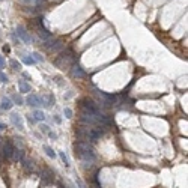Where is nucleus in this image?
I'll return each instance as SVG.
<instances>
[{
    "instance_id": "nucleus-1",
    "label": "nucleus",
    "mask_w": 188,
    "mask_h": 188,
    "mask_svg": "<svg viewBox=\"0 0 188 188\" xmlns=\"http://www.w3.org/2000/svg\"><path fill=\"white\" fill-rule=\"evenodd\" d=\"M74 154L81 161H84L86 164H92L95 161V154H93V150L89 146V143H86V142H77L74 144Z\"/></svg>"
},
{
    "instance_id": "nucleus-2",
    "label": "nucleus",
    "mask_w": 188,
    "mask_h": 188,
    "mask_svg": "<svg viewBox=\"0 0 188 188\" xmlns=\"http://www.w3.org/2000/svg\"><path fill=\"white\" fill-rule=\"evenodd\" d=\"M75 63V54L72 50H65L56 57L54 65L59 68V69H71V66Z\"/></svg>"
},
{
    "instance_id": "nucleus-3",
    "label": "nucleus",
    "mask_w": 188,
    "mask_h": 188,
    "mask_svg": "<svg viewBox=\"0 0 188 188\" xmlns=\"http://www.w3.org/2000/svg\"><path fill=\"white\" fill-rule=\"evenodd\" d=\"M81 104V107H83V110L87 111V113H90V114H100V108H98V106L95 102H93L92 100H89V98H84V100H81L80 101Z\"/></svg>"
},
{
    "instance_id": "nucleus-4",
    "label": "nucleus",
    "mask_w": 188,
    "mask_h": 188,
    "mask_svg": "<svg viewBox=\"0 0 188 188\" xmlns=\"http://www.w3.org/2000/svg\"><path fill=\"white\" fill-rule=\"evenodd\" d=\"M44 47L47 50H50V51H53V53H56V51H59V50H62L63 48V41L62 39H56V41H48V42H45L44 44Z\"/></svg>"
},
{
    "instance_id": "nucleus-5",
    "label": "nucleus",
    "mask_w": 188,
    "mask_h": 188,
    "mask_svg": "<svg viewBox=\"0 0 188 188\" xmlns=\"http://www.w3.org/2000/svg\"><path fill=\"white\" fill-rule=\"evenodd\" d=\"M2 156H5V158H12V155H14V146L12 143L9 142V140H6L3 144H2Z\"/></svg>"
},
{
    "instance_id": "nucleus-6",
    "label": "nucleus",
    "mask_w": 188,
    "mask_h": 188,
    "mask_svg": "<svg viewBox=\"0 0 188 188\" xmlns=\"http://www.w3.org/2000/svg\"><path fill=\"white\" fill-rule=\"evenodd\" d=\"M89 129H90L89 127H80L75 129V135H77L78 142H86L89 137Z\"/></svg>"
},
{
    "instance_id": "nucleus-7",
    "label": "nucleus",
    "mask_w": 188,
    "mask_h": 188,
    "mask_svg": "<svg viewBox=\"0 0 188 188\" xmlns=\"http://www.w3.org/2000/svg\"><path fill=\"white\" fill-rule=\"evenodd\" d=\"M15 32H17V36H18V38L21 39V41H24V42H27V44H29L30 41H32L30 35L27 33V30H26V29L23 27V26H18V27L15 29Z\"/></svg>"
},
{
    "instance_id": "nucleus-8",
    "label": "nucleus",
    "mask_w": 188,
    "mask_h": 188,
    "mask_svg": "<svg viewBox=\"0 0 188 188\" xmlns=\"http://www.w3.org/2000/svg\"><path fill=\"white\" fill-rule=\"evenodd\" d=\"M38 36H39V38L44 41V42H48V41H51V39H53V36H51V33H50V32H48V30H47L45 27H42V24H41L39 27H38Z\"/></svg>"
},
{
    "instance_id": "nucleus-9",
    "label": "nucleus",
    "mask_w": 188,
    "mask_h": 188,
    "mask_svg": "<svg viewBox=\"0 0 188 188\" xmlns=\"http://www.w3.org/2000/svg\"><path fill=\"white\" fill-rule=\"evenodd\" d=\"M11 122H12V125L15 128L20 129V131H23V129H24V125H23V121H21V116H20V114L12 113L11 114Z\"/></svg>"
},
{
    "instance_id": "nucleus-10",
    "label": "nucleus",
    "mask_w": 188,
    "mask_h": 188,
    "mask_svg": "<svg viewBox=\"0 0 188 188\" xmlns=\"http://www.w3.org/2000/svg\"><path fill=\"white\" fill-rule=\"evenodd\" d=\"M71 74H72V77L74 78H84L86 77V72L80 68V65H77V63H74L71 66Z\"/></svg>"
},
{
    "instance_id": "nucleus-11",
    "label": "nucleus",
    "mask_w": 188,
    "mask_h": 188,
    "mask_svg": "<svg viewBox=\"0 0 188 188\" xmlns=\"http://www.w3.org/2000/svg\"><path fill=\"white\" fill-rule=\"evenodd\" d=\"M41 179L44 181V184H50V182H53V179H54V173L48 169H44L41 172Z\"/></svg>"
},
{
    "instance_id": "nucleus-12",
    "label": "nucleus",
    "mask_w": 188,
    "mask_h": 188,
    "mask_svg": "<svg viewBox=\"0 0 188 188\" xmlns=\"http://www.w3.org/2000/svg\"><path fill=\"white\" fill-rule=\"evenodd\" d=\"M26 102H27L30 107H39V106H41V96L30 93V95L26 98Z\"/></svg>"
},
{
    "instance_id": "nucleus-13",
    "label": "nucleus",
    "mask_w": 188,
    "mask_h": 188,
    "mask_svg": "<svg viewBox=\"0 0 188 188\" xmlns=\"http://www.w3.org/2000/svg\"><path fill=\"white\" fill-rule=\"evenodd\" d=\"M18 87L21 93H29L30 92V84L26 80H18Z\"/></svg>"
},
{
    "instance_id": "nucleus-14",
    "label": "nucleus",
    "mask_w": 188,
    "mask_h": 188,
    "mask_svg": "<svg viewBox=\"0 0 188 188\" xmlns=\"http://www.w3.org/2000/svg\"><path fill=\"white\" fill-rule=\"evenodd\" d=\"M12 106H14V104L11 102V100H9V98H3V100H2V104H0V108H2V110H11Z\"/></svg>"
},
{
    "instance_id": "nucleus-15",
    "label": "nucleus",
    "mask_w": 188,
    "mask_h": 188,
    "mask_svg": "<svg viewBox=\"0 0 188 188\" xmlns=\"http://www.w3.org/2000/svg\"><path fill=\"white\" fill-rule=\"evenodd\" d=\"M14 160L15 161H23L24 160V152H23V149H14Z\"/></svg>"
},
{
    "instance_id": "nucleus-16",
    "label": "nucleus",
    "mask_w": 188,
    "mask_h": 188,
    "mask_svg": "<svg viewBox=\"0 0 188 188\" xmlns=\"http://www.w3.org/2000/svg\"><path fill=\"white\" fill-rule=\"evenodd\" d=\"M33 116H35V121H44V119H45V114L41 110H35Z\"/></svg>"
},
{
    "instance_id": "nucleus-17",
    "label": "nucleus",
    "mask_w": 188,
    "mask_h": 188,
    "mask_svg": "<svg viewBox=\"0 0 188 188\" xmlns=\"http://www.w3.org/2000/svg\"><path fill=\"white\" fill-rule=\"evenodd\" d=\"M44 150L47 152V155H48L50 158H56V152L50 148V146H47V144H45V146H44Z\"/></svg>"
},
{
    "instance_id": "nucleus-18",
    "label": "nucleus",
    "mask_w": 188,
    "mask_h": 188,
    "mask_svg": "<svg viewBox=\"0 0 188 188\" xmlns=\"http://www.w3.org/2000/svg\"><path fill=\"white\" fill-rule=\"evenodd\" d=\"M23 163H24V169L27 172L33 170V164H32V161H30V160H23Z\"/></svg>"
},
{
    "instance_id": "nucleus-19",
    "label": "nucleus",
    "mask_w": 188,
    "mask_h": 188,
    "mask_svg": "<svg viewBox=\"0 0 188 188\" xmlns=\"http://www.w3.org/2000/svg\"><path fill=\"white\" fill-rule=\"evenodd\" d=\"M9 63H11V66H12V69L14 71H20V69H21V63H20V62H17V60H11V62H9Z\"/></svg>"
},
{
    "instance_id": "nucleus-20",
    "label": "nucleus",
    "mask_w": 188,
    "mask_h": 188,
    "mask_svg": "<svg viewBox=\"0 0 188 188\" xmlns=\"http://www.w3.org/2000/svg\"><path fill=\"white\" fill-rule=\"evenodd\" d=\"M23 62L26 65H33L35 63V60H33L32 56H23Z\"/></svg>"
},
{
    "instance_id": "nucleus-21",
    "label": "nucleus",
    "mask_w": 188,
    "mask_h": 188,
    "mask_svg": "<svg viewBox=\"0 0 188 188\" xmlns=\"http://www.w3.org/2000/svg\"><path fill=\"white\" fill-rule=\"evenodd\" d=\"M21 2H24L26 5H35V6H39L42 0H21Z\"/></svg>"
},
{
    "instance_id": "nucleus-22",
    "label": "nucleus",
    "mask_w": 188,
    "mask_h": 188,
    "mask_svg": "<svg viewBox=\"0 0 188 188\" xmlns=\"http://www.w3.org/2000/svg\"><path fill=\"white\" fill-rule=\"evenodd\" d=\"M32 57H33V60H35V62H44V57L41 56L39 53H36V51L32 54Z\"/></svg>"
},
{
    "instance_id": "nucleus-23",
    "label": "nucleus",
    "mask_w": 188,
    "mask_h": 188,
    "mask_svg": "<svg viewBox=\"0 0 188 188\" xmlns=\"http://www.w3.org/2000/svg\"><path fill=\"white\" fill-rule=\"evenodd\" d=\"M12 98H14V101H15V102H17V104H18V106H23V102H24V101H23V98H21V96H20V95H17V93H15V95H14Z\"/></svg>"
},
{
    "instance_id": "nucleus-24",
    "label": "nucleus",
    "mask_w": 188,
    "mask_h": 188,
    "mask_svg": "<svg viewBox=\"0 0 188 188\" xmlns=\"http://www.w3.org/2000/svg\"><path fill=\"white\" fill-rule=\"evenodd\" d=\"M59 155H60V158H62V161H63V163H65V166H66V167H68V166H69V161H68V156L65 155V152H60Z\"/></svg>"
},
{
    "instance_id": "nucleus-25",
    "label": "nucleus",
    "mask_w": 188,
    "mask_h": 188,
    "mask_svg": "<svg viewBox=\"0 0 188 188\" xmlns=\"http://www.w3.org/2000/svg\"><path fill=\"white\" fill-rule=\"evenodd\" d=\"M63 113H65V117H68V119H71L72 117V110H71V108H65V110H63Z\"/></svg>"
},
{
    "instance_id": "nucleus-26",
    "label": "nucleus",
    "mask_w": 188,
    "mask_h": 188,
    "mask_svg": "<svg viewBox=\"0 0 188 188\" xmlns=\"http://www.w3.org/2000/svg\"><path fill=\"white\" fill-rule=\"evenodd\" d=\"M0 81H2V83H8V75L5 74V72H2V71H0Z\"/></svg>"
},
{
    "instance_id": "nucleus-27",
    "label": "nucleus",
    "mask_w": 188,
    "mask_h": 188,
    "mask_svg": "<svg viewBox=\"0 0 188 188\" xmlns=\"http://www.w3.org/2000/svg\"><path fill=\"white\" fill-rule=\"evenodd\" d=\"M41 129H42L44 133H48V127H47V125H41Z\"/></svg>"
},
{
    "instance_id": "nucleus-28",
    "label": "nucleus",
    "mask_w": 188,
    "mask_h": 188,
    "mask_svg": "<svg viewBox=\"0 0 188 188\" xmlns=\"http://www.w3.org/2000/svg\"><path fill=\"white\" fill-rule=\"evenodd\" d=\"M5 66V59H3V56H0V68H3Z\"/></svg>"
},
{
    "instance_id": "nucleus-29",
    "label": "nucleus",
    "mask_w": 188,
    "mask_h": 188,
    "mask_svg": "<svg viewBox=\"0 0 188 188\" xmlns=\"http://www.w3.org/2000/svg\"><path fill=\"white\" fill-rule=\"evenodd\" d=\"M48 135H50L51 139H56V137H57V134H56V133H51V131H48Z\"/></svg>"
},
{
    "instance_id": "nucleus-30",
    "label": "nucleus",
    "mask_w": 188,
    "mask_h": 188,
    "mask_svg": "<svg viewBox=\"0 0 188 188\" xmlns=\"http://www.w3.org/2000/svg\"><path fill=\"white\" fill-rule=\"evenodd\" d=\"M23 77L26 78V80H30V75L27 74V72H23Z\"/></svg>"
},
{
    "instance_id": "nucleus-31",
    "label": "nucleus",
    "mask_w": 188,
    "mask_h": 188,
    "mask_svg": "<svg viewBox=\"0 0 188 188\" xmlns=\"http://www.w3.org/2000/svg\"><path fill=\"white\" fill-rule=\"evenodd\" d=\"M54 121H56V123H60V122H62V119H60L59 116H54Z\"/></svg>"
},
{
    "instance_id": "nucleus-32",
    "label": "nucleus",
    "mask_w": 188,
    "mask_h": 188,
    "mask_svg": "<svg viewBox=\"0 0 188 188\" xmlns=\"http://www.w3.org/2000/svg\"><path fill=\"white\" fill-rule=\"evenodd\" d=\"M27 121H29L30 123H35V122H36L35 119H33V117H30V116H27Z\"/></svg>"
},
{
    "instance_id": "nucleus-33",
    "label": "nucleus",
    "mask_w": 188,
    "mask_h": 188,
    "mask_svg": "<svg viewBox=\"0 0 188 188\" xmlns=\"http://www.w3.org/2000/svg\"><path fill=\"white\" fill-rule=\"evenodd\" d=\"M5 128H6V125H5V123H2V122H0V131H3V129Z\"/></svg>"
}]
</instances>
